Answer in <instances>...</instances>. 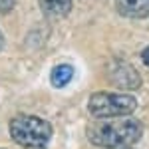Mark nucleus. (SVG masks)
<instances>
[{
    "instance_id": "obj_1",
    "label": "nucleus",
    "mask_w": 149,
    "mask_h": 149,
    "mask_svg": "<svg viewBox=\"0 0 149 149\" xmlns=\"http://www.w3.org/2000/svg\"><path fill=\"white\" fill-rule=\"evenodd\" d=\"M86 135L93 145L103 149H125L133 143H137L143 135V125L139 119L133 117H119L111 119L107 117L105 121H95L88 125Z\"/></svg>"
},
{
    "instance_id": "obj_3",
    "label": "nucleus",
    "mask_w": 149,
    "mask_h": 149,
    "mask_svg": "<svg viewBox=\"0 0 149 149\" xmlns=\"http://www.w3.org/2000/svg\"><path fill=\"white\" fill-rule=\"evenodd\" d=\"M137 109V100L129 93H107L97 92L88 102V111L92 117L107 119V117H123Z\"/></svg>"
},
{
    "instance_id": "obj_8",
    "label": "nucleus",
    "mask_w": 149,
    "mask_h": 149,
    "mask_svg": "<svg viewBox=\"0 0 149 149\" xmlns=\"http://www.w3.org/2000/svg\"><path fill=\"white\" fill-rule=\"evenodd\" d=\"M14 8V0H0V14H8Z\"/></svg>"
},
{
    "instance_id": "obj_9",
    "label": "nucleus",
    "mask_w": 149,
    "mask_h": 149,
    "mask_svg": "<svg viewBox=\"0 0 149 149\" xmlns=\"http://www.w3.org/2000/svg\"><path fill=\"white\" fill-rule=\"evenodd\" d=\"M141 60H143V64H145V66H149V46L141 52Z\"/></svg>"
},
{
    "instance_id": "obj_7",
    "label": "nucleus",
    "mask_w": 149,
    "mask_h": 149,
    "mask_svg": "<svg viewBox=\"0 0 149 149\" xmlns=\"http://www.w3.org/2000/svg\"><path fill=\"white\" fill-rule=\"evenodd\" d=\"M74 78V68L70 66V64H60L56 68L52 70V74H50V81H52V86L54 88H64V86H68L70 81Z\"/></svg>"
},
{
    "instance_id": "obj_10",
    "label": "nucleus",
    "mask_w": 149,
    "mask_h": 149,
    "mask_svg": "<svg viewBox=\"0 0 149 149\" xmlns=\"http://www.w3.org/2000/svg\"><path fill=\"white\" fill-rule=\"evenodd\" d=\"M2 46H4V36H2V32H0V50H2Z\"/></svg>"
},
{
    "instance_id": "obj_2",
    "label": "nucleus",
    "mask_w": 149,
    "mask_h": 149,
    "mask_svg": "<svg viewBox=\"0 0 149 149\" xmlns=\"http://www.w3.org/2000/svg\"><path fill=\"white\" fill-rule=\"evenodd\" d=\"M10 135L24 149H46L52 139V125L36 115H16L10 121Z\"/></svg>"
},
{
    "instance_id": "obj_5",
    "label": "nucleus",
    "mask_w": 149,
    "mask_h": 149,
    "mask_svg": "<svg viewBox=\"0 0 149 149\" xmlns=\"http://www.w3.org/2000/svg\"><path fill=\"white\" fill-rule=\"evenodd\" d=\"M115 8L125 18H147L149 16V0H115Z\"/></svg>"
},
{
    "instance_id": "obj_4",
    "label": "nucleus",
    "mask_w": 149,
    "mask_h": 149,
    "mask_svg": "<svg viewBox=\"0 0 149 149\" xmlns=\"http://www.w3.org/2000/svg\"><path fill=\"white\" fill-rule=\"evenodd\" d=\"M111 80H113L115 86H119L123 90H135L141 86V78L129 64H117L111 70Z\"/></svg>"
},
{
    "instance_id": "obj_6",
    "label": "nucleus",
    "mask_w": 149,
    "mask_h": 149,
    "mask_svg": "<svg viewBox=\"0 0 149 149\" xmlns=\"http://www.w3.org/2000/svg\"><path fill=\"white\" fill-rule=\"evenodd\" d=\"M40 8L50 20H60L66 18L72 12V0H38Z\"/></svg>"
}]
</instances>
